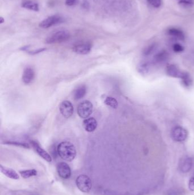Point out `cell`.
<instances>
[{
	"instance_id": "d6986e66",
	"label": "cell",
	"mask_w": 194,
	"mask_h": 195,
	"mask_svg": "<svg viewBox=\"0 0 194 195\" xmlns=\"http://www.w3.org/2000/svg\"><path fill=\"white\" fill-rule=\"evenodd\" d=\"M167 34L169 36L173 37L176 39L183 41L185 39V35L184 32L179 29L176 28H171L167 30Z\"/></svg>"
},
{
	"instance_id": "44dd1931",
	"label": "cell",
	"mask_w": 194,
	"mask_h": 195,
	"mask_svg": "<svg viewBox=\"0 0 194 195\" xmlns=\"http://www.w3.org/2000/svg\"><path fill=\"white\" fill-rule=\"evenodd\" d=\"M86 87L84 85H82L78 87L74 93V97L75 100H79L85 96L86 94Z\"/></svg>"
},
{
	"instance_id": "1f68e13d",
	"label": "cell",
	"mask_w": 194,
	"mask_h": 195,
	"mask_svg": "<svg viewBox=\"0 0 194 195\" xmlns=\"http://www.w3.org/2000/svg\"><path fill=\"white\" fill-rule=\"evenodd\" d=\"M76 2L77 0H65V5L69 6H74L76 4Z\"/></svg>"
},
{
	"instance_id": "d6a6232c",
	"label": "cell",
	"mask_w": 194,
	"mask_h": 195,
	"mask_svg": "<svg viewBox=\"0 0 194 195\" xmlns=\"http://www.w3.org/2000/svg\"><path fill=\"white\" fill-rule=\"evenodd\" d=\"M87 5H88V4L86 3V2H84L83 4V7H84L85 9H86L87 8Z\"/></svg>"
},
{
	"instance_id": "8992f818",
	"label": "cell",
	"mask_w": 194,
	"mask_h": 195,
	"mask_svg": "<svg viewBox=\"0 0 194 195\" xmlns=\"http://www.w3.org/2000/svg\"><path fill=\"white\" fill-rule=\"evenodd\" d=\"M173 140L178 142H182L187 139L188 132L186 129L180 126H176L173 128L171 132Z\"/></svg>"
},
{
	"instance_id": "ac0fdd59",
	"label": "cell",
	"mask_w": 194,
	"mask_h": 195,
	"mask_svg": "<svg viewBox=\"0 0 194 195\" xmlns=\"http://www.w3.org/2000/svg\"><path fill=\"white\" fill-rule=\"evenodd\" d=\"M193 166V161L191 158H187L181 162L180 166V171L183 173H187L190 171Z\"/></svg>"
},
{
	"instance_id": "7c38bea8",
	"label": "cell",
	"mask_w": 194,
	"mask_h": 195,
	"mask_svg": "<svg viewBox=\"0 0 194 195\" xmlns=\"http://www.w3.org/2000/svg\"><path fill=\"white\" fill-rule=\"evenodd\" d=\"M182 72H180L179 68L173 64L167 65L166 68V74L172 78H180Z\"/></svg>"
},
{
	"instance_id": "2e32d148",
	"label": "cell",
	"mask_w": 194,
	"mask_h": 195,
	"mask_svg": "<svg viewBox=\"0 0 194 195\" xmlns=\"http://www.w3.org/2000/svg\"><path fill=\"white\" fill-rule=\"evenodd\" d=\"M0 171L2 173L5 175L7 177L14 179V180H18L19 179V176L17 172L14 170H12L11 168H6L5 167L2 166L1 165L0 166Z\"/></svg>"
},
{
	"instance_id": "6da1fadb",
	"label": "cell",
	"mask_w": 194,
	"mask_h": 195,
	"mask_svg": "<svg viewBox=\"0 0 194 195\" xmlns=\"http://www.w3.org/2000/svg\"><path fill=\"white\" fill-rule=\"evenodd\" d=\"M57 153L61 159L67 162H72L76 156L75 147L69 141H63L58 145Z\"/></svg>"
},
{
	"instance_id": "603a6c76",
	"label": "cell",
	"mask_w": 194,
	"mask_h": 195,
	"mask_svg": "<svg viewBox=\"0 0 194 195\" xmlns=\"http://www.w3.org/2000/svg\"><path fill=\"white\" fill-rule=\"evenodd\" d=\"M157 48V44L156 43H153L148 46L145 47L143 51V55L145 57H148L152 53H154V51Z\"/></svg>"
},
{
	"instance_id": "f1b7e54d",
	"label": "cell",
	"mask_w": 194,
	"mask_h": 195,
	"mask_svg": "<svg viewBox=\"0 0 194 195\" xmlns=\"http://www.w3.org/2000/svg\"><path fill=\"white\" fill-rule=\"evenodd\" d=\"M147 2L152 6L154 7H159L161 5V0H147Z\"/></svg>"
},
{
	"instance_id": "9c48e42d",
	"label": "cell",
	"mask_w": 194,
	"mask_h": 195,
	"mask_svg": "<svg viewBox=\"0 0 194 195\" xmlns=\"http://www.w3.org/2000/svg\"><path fill=\"white\" fill-rule=\"evenodd\" d=\"M57 170L59 176L62 179H67L71 177V168L66 162H61L58 163L57 166Z\"/></svg>"
},
{
	"instance_id": "ba28073f",
	"label": "cell",
	"mask_w": 194,
	"mask_h": 195,
	"mask_svg": "<svg viewBox=\"0 0 194 195\" xmlns=\"http://www.w3.org/2000/svg\"><path fill=\"white\" fill-rule=\"evenodd\" d=\"M59 110L61 115L65 118H70L74 114V106L68 101L62 102L59 106Z\"/></svg>"
},
{
	"instance_id": "ffe728a7",
	"label": "cell",
	"mask_w": 194,
	"mask_h": 195,
	"mask_svg": "<svg viewBox=\"0 0 194 195\" xmlns=\"http://www.w3.org/2000/svg\"><path fill=\"white\" fill-rule=\"evenodd\" d=\"M151 63L150 62L144 61L140 63L138 66V71L142 75L147 74L151 69Z\"/></svg>"
},
{
	"instance_id": "277c9868",
	"label": "cell",
	"mask_w": 194,
	"mask_h": 195,
	"mask_svg": "<svg viewBox=\"0 0 194 195\" xmlns=\"http://www.w3.org/2000/svg\"><path fill=\"white\" fill-rule=\"evenodd\" d=\"M76 184L79 190L84 193L90 191L92 188V181L86 175H81L77 177Z\"/></svg>"
},
{
	"instance_id": "d4e9b609",
	"label": "cell",
	"mask_w": 194,
	"mask_h": 195,
	"mask_svg": "<svg viewBox=\"0 0 194 195\" xmlns=\"http://www.w3.org/2000/svg\"><path fill=\"white\" fill-rule=\"evenodd\" d=\"M184 190L181 188H171L166 192L165 195H183Z\"/></svg>"
},
{
	"instance_id": "4fadbf2b",
	"label": "cell",
	"mask_w": 194,
	"mask_h": 195,
	"mask_svg": "<svg viewBox=\"0 0 194 195\" xmlns=\"http://www.w3.org/2000/svg\"><path fill=\"white\" fill-rule=\"evenodd\" d=\"M170 58L169 53L166 50H162L157 53L153 58V61L155 63H163L168 61Z\"/></svg>"
},
{
	"instance_id": "9a60e30c",
	"label": "cell",
	"mask_w": 194,
	"mask_h": 195,
	"mask_svg": "<svg viewBox=\"0 0 194 195\" xmlns=\"http://www.w3.org/2000/svg\"><path fill=\"white\" fill-rule=\"evenodd\" d=\"M181 82L185 88L190 89L193 85V80L190 74L187 72H182L180 78Z\"/></svg>"
},
{
	"instance_id": "7402d4cb",
	"label": "cell",
	"mask_w": 194,
	"mask_h": 195,
	"mask_svg": "<svg viewBox=\"0 0 194 195\" xmlns=\"http://www.w3.org/2000/svg\"><path fill=\"white\" fill-rule=\"evenodd\" d=\"M37 173H38L37 171L35 170V169L24 170V171H19L20 175H21L22 177L24 178V179H27V178H29V177L36 176Z\"/></svg>"
},
{
	"instance_id": "83f0119b",
	"label": "cell",
	"mask_w": 194,
	"mask_h": 195,
	"mask_svg": "<svg viewBox=\"0 0 194 195\" xmlns=\"http://www.w3.org/2000/svg\"><path fill=\"white\" fill-rule=\"evenodd\" d=\"M179 4L184 7H190L194 5V0H179Z\"/></svg>"
},
{
	"instance_id": "836d02e7",
	"label": "cell",
	"mask_w": 194,
	"mask_h": 195,
	"mask_svg": "<svg viewBox=\"0 0 194 195\" xmlns=\"http://www.w3.org/2000/svg\"><path fill=\"white\" fill-rule=\"evenodd\" d=\"M4 22H5V20H4V18H2V17H1L0 18V22H1V24H3Z\"/></svg>"
},
{
	"instance_id": "52a82bcc",
	"label": "cell",
	"mask_w": 194,
	"mask_h": 195,
	"mask_svg": "<svg viewBox=\"0 0 194 195\" xmlns=\"http://www.w3.org/2000/svg\"><path fill=\"white\" fill-rule=\"evenodd\" d=\"M92 49V45L90 42H82L75 44L72 47V50L77 54L86 55L90 53Z\"/></svg>"
},
{
	"instance_id": "5b68a950",
	"label": "cell",
	"mask_w": 194,
	"mask_h": 195,
	"mask_svg": "<svg viewBox=\"0 0 194 195\" xmlns=\"http://www.w3.org/2000/svg\"><path fill=\"white\" fill-rule=\"evenodd\" d=\"M65 21V19L60 15H51L47 18L43 20L40 22V28L43 29H47L53 26L56 25L61 24Z\"/></svg>"
},
{
	"instance_id": "484cf974",
	"label": "cell",
	"mask_w": 194,
	"mask_h": 195,
	"mask_svg": "<svg viewBox=\"0 0 194 195\" xmlns=\"http://www.w3.org/2000/svg\"><path fill=\"white\" fill-rule=\"evenodd\" d=\"M5 144L13 145H15V146H17V147H23V148H30V146H29V145L28 144L24 143H19V142H17V141H9L5 142Z\"/></svg>"
},
{
	"instance_id": "30bf717a",
	"label": "cell",
	"mask_w": 194,
	"mask_h": 195,
	"mask_svg": "<svg viewBox=\"0 0 194 195\" xmlns=\"http://www.w3.org/2000/svg\"><path fill=\"white\" fill-rule=\"evenodd\" d=\"M30 144L32 145L33 149L35 150V151L36 152L41 158H42L48 162H51L52 161V158L50 155L48 153H47L45 150H44L43 148L40 147V145L36 141H30Z\"/></svg>"
},
{
	"instance_id": "4316f807",
	"label": "cell",
	"mask_w": 194,
	"mask_h": 195,
	"mask_svg": "<svg viewBox=\"0 0 194 195\" xmlns=\"http://www.w3.org/2000/svg\"><path fill=\"white\" fill-rule=\"evenodd\" d=\"M184 50V48L183 46L179 43H175L173 45V50L175 53H181V52H183Z\"/></svg>"
},
{
	"instance_id": "7a4b0ae2",
	"label": "cell",
	"mask_w": 194,
	"mask_h": 195,
	"mask_svg": "<svg viewBox=\"0 0 194 195\" xmlns=\"http://www.w3.org/2000/svg\"><path fill=\"white\" fill-rule=\"evenodd\" d=\"M70 38V34L67 30H61L54 32L46 39V43L48 44L62 43L67 41Z\"/></svg>"
},
{
	"instance_id": "4dcf8cb0",
	"label": "cell",
	"mask_w": 194,
	"mask_h": 195,
	"mask_svg": "<svg viewBox=\"0 0 194 195\" xmlns=\"http://www.w3.org/2000/svg\"><path fill=\"white\" fill-rule=\"evenodd\" d=\"M188 187L191 191H194V175L191 178L190 180L189 181Z\"/></svg>"
},
{
	"instance_id": "e0dca14e",
	"label": "cell",
	"mask_w": 194,
	"mask_h": 195,
	"mask_svg": "<svg viewBox=\"0 0 194 195\" xmlns=\"http://www.w3.org/2000/svg\"><path fill=\"white\" fill-rule=\"evenodd\" d=\"M21 6L23 8L34 11H38L40 10L38 4L32 0H25L21 4Z\"/></svg>"
},
{
	"instance_id": "f546056e",
	"label": "cell",
	"mask_w": 194,
	"mask_h": 195,
	"mask_svg": "<svg viewBox=\"0 0 194 195\" xmlns=\"http://www.w3.org/2000/svg\"><path fill=\"white\" fill-rule=\"evenodd\" d=\"M46 50V48H40V49H38L34 50H28L27 52L30 54L35 55V54L40 53H41V52H43V51H45Z\"/></svg>"
},
{
	"instance_id": "3957f363",
	"label": "cell",
	"mask_w": 194,
	"mask_h": 195,
	"mask_svg": "<svg viewBox=\"0 0 194 195\" xmlns=\"http://www.w3.org/2000/svg\"><path fill=\"white\" fill-rule=\"evenodd\" d=\"M93 111V105L89 101H84L78 106L77 112L79 116L85 119L90 116Z\"/></svg>"
},
{
	"instance_id": "5bb4252c",
	"label": "cell",
	"mask_w": 194,
	"mask_h": 195,
	"mask_svg": "<svg viewBox=\"0 0 194 195\" xmlns=\"http://www.w3.org/2000/svg\"><path fill=\"white\" fill-rule=\"evenodd\" d=\"M35 76V72L34 70L30 67H26L22 75V81L25 84H29L32 82Z\"/></svg>"
},
{
	"instance_id": "8fae6325",
	"label": "cell",
	"mask_w": 194,
	"mask_h": 195,
	"mask_svg": "<svg viewBox=\"0 0 194 195\" xmlns=\"http://www.w3.org/2000/svg\"><path fill=\"white\" fill-rule=\"evenodd\" d=\"M83 126L87 132H93L97 128V120L94 118H88L83 121Z\"/></svg>"
},
{
	"instance_id": "cb8c5ba5",
	"label": "cell",
	"mask_w": 194,
	"mask_h": 195,
	"mask_svg": "<svg viewBox=\"0 0 194 195\" xmlns=\"http://www.w3.org/2000/svg\"><path fill=\"white\" fill-rule=\"evenodd\" d=\"M105 104L110 106L113 108H116L118 106V102L114 98L108 97L105 98L104 101Z\"/></svg>"
}]
</instances>
